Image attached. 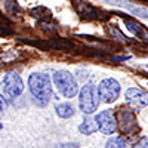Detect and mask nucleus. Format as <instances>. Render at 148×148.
<instances>
[{
    "instance_id": "20e7f679",
    "label": "nucleus",
    "mask_w": 148,
    "mask_h": 148,
    "mask_svg": "<svg viewBox=\"0 0 148 148\" xmlns=\"http://www.w3.org/2000/svg\"><path fill=\"white\" fill-rule=\"evenodd\" d=\"M98 95H99L101 101L105 104L114 102L120 95V83L113 77L104 79L98 86Z\"/></svg>"
},
{
    "instance_id": "4be33fe9",
    "label": "nucleus",
    "mask_w": 148,
    "mask_h": 148,
    "mask_svg": "<svg viewBox=\"0 0 148 148\" xmlns=\"http://www.w3.org/2000/svg\"><path fill=\"white\" fill-rule=\"evenodd\" d=\"M77 147H79L77 144H65V145L59 147V148H77Z\"/></svg>"
},
{
    "instance_id": "4468645a",
    "label": "nucleus",
    "mask_w": 148,
    "mask_h": 148,
    "mask_svg": "<svg viewBox=\"0 0 148 148\" xmlns=\"http://www.w3.org/2000/svg\"><path fill=\"white\" fill-rule=\"evenodd\" d=\"M79 14L83 15V16H86V18H92V19H95V18L99 16V14H98L93 8L84 6V5H80V6H79Z\"/></svg>"
},
{
    "instance_id": "6e6552de",
    "label": "nucleus",
    "mask_w": 148,
    "mask_h": 148,
    "mask_svg": "<svg viewBox=\"0 0 148 148\" xmlns=\"http://www.w3.org/2000/svg\"><path fill=\"white\" fill-rule=\"evenodd\" d=\"M119 119H120V129L125 133H130L135 126V117L133 113L127 108H120L119 111Z\"/></svg>"
},
{
    "instance_id": "9b49d317",
    "label": "nucleus",
    "mask_w": 148,
    "mask_h": 148,
    "mask_svg": "<svg viewBox=\"0 0 148 148\" xmlns=\"http://www.w3.org/2000/svg\"><path fill=\"white\" fill-rule=\"evenodd\" d=\"M31 15L34 18H39V19H49L52 15V12L46 8H43V6H37V8L31 9Z\"/></svg>"
},
{
    "instance_id": "a211bd4d",
    "label": "nucleus",
    "mask_w": 148,
    "mask_h": 148,
    "mask_svg": "<svg viewBox=\"0 0 148 148\" xmlns=\"http://www.w3.org/2000/svg\"><path fill=\"white\" fill-rule=\"evenodd\" d=\"M138 39H141L144 43H147V45H148V30H145V28H144V30L141 31V34H139Z\"/></svg>"
},
{
    "instance_id": "0eeeda50",
    "label": "nucleus",
    "mask_w": 148,
    "mask_h": 148,
    "mask_svg": "<svg viewBox=\"0 0 148 148\" xmlns=\"http://www.w3.org/2000/svg\"><path fill=\"white\" fill-rule=\"evenodd\" d=\"M125 98L133 110H142L148 105V93L138 88H129L125 92Z\"/></svg>"
},
{
    "instance_id": "9d476101",
    "label": "nucleus",
    "mask_w": 148,
    "mask_h": 148,
    "mask_svg": "<svg viewBox=\"0 0 148 148\" xmlns=\"http://www.w3.org/2000/svg\"><path fill=\"white\" fill-rule=\"evenodd\" d=\"M55 110H56V114L61 119H70L74 116V107L70 102H61L56 105Z\"/></svg>"
},
{
    "instance_id": "2eb2a0df",
    "label": "nucleus",
    "mask_w": 148,
    "mask_h": 148,
    "mask_svg": "<svg viewBox=\"0 0 148 148\" xmlns=\"http://www.w3.org/2000/svg\"><path fill=\"white\" fill-rule=\"evenodd\" d=\"M125 24H126L127 30H129V31H132V33H133V36H136V37H139L141 31L144 30V27H141V25H139V24H138L136 21H132V19H126V21H125Z\"/></svg>"
},
{
    "instance_id": "dca6fc26",
    "label": "nucleus",
    "mask_w": 148,
    "mask_h": 148,
    "mask_svg": "<svg viewBox=\"0 0 148 148\" xmlns=\"http://www.w3.org/2000/svg\"><path fill=\"white\" fill-rule=\"evenodd\" d=\"M129 10L135 16H139V18H147L148 19V8L145 6H130Z\"/></svg>"
},
{
    "instance_id": "39448f33",
    "label": "nucleus",
    "mask_w": 148,
    "mask_h": 148,
    "mask_svg": "<svg viewBox=\"0 0 148 148\" xmlns=\"http://www.w3.org/2000/svg\"><path fill=\"white\" fill-rule=\"evenodd\" d=\"M95 121L98 125V129L101 130V133L104 135H113L117 130V119L114 116V113L111 110H104L101 113H98L95 117Z\"/></svg>"
},
{
    "instance_id": "f257e3e1",
    "label": "nucleus",
    "mask_w": 148,
    "mask_h": 148,
    "mask_svg": "<svg viewBox=\"0 0 148 148\" xmlns=\"http://www.w3.org/2000/svg\"><path fill=\"white\" fill-rule=\"evenodd\" d=\"M28 88L36 102L45 107L52 96V84L51 77L45 73H34L28 77Z\"/></svg>"
},
{
    "instance_id": "b1692460",
    "label": "nucleus",
    "mask_w": 148,
    "mask_h": 148,
    "mask_svg": "<svg viewBox=\"0 0 148 148\" xmlns=\"http://www.w3.org/2000/svg\"><path fill=\"white\" fill-rule=\"evenodd\" d=\"M145 68H148V64H147V65H145Z\"/></svg>"
},
{
    "instance_id": "6ab92c4d",
    "label": "nucleus",
    "mask_w": 148,
    "mask_h": 148,
    "mask_svg": "<svg viewBox=\"0 0 148 148\" xmlns=\"http://www.w3.org/2000/svg\"><path fill=\"white\" fill-rule=\"evenodd\" d=\"M105 3H110V5H125L123 2H127V0H102Z\"/></svg>"
},
{
    "instance_id": "aec40b11",
    "label": "nucleus",
    "mask_w": 148,
    "mask_h": 148,
    "mask_svg": "<svg viewBox=\"0 0 148 148\" xmlns=\"http://www.w3.org/2000/svg\"><path fill=\"white\" fill-rule=\"evenodd\" d=\"M6 107H8V102H6V99L0 95V111H3V110H6Z\"/></svg>"
},
{
    "instance_id": "7ed1b4c3",
    "label": "nucleus",
    "mask_w": 148,
    "mask_h": 148,
    "mask_svg": "<svg viewBox=\"0 0 148 148\" xmlns=\"http://www.w3.org/2000/svg\"><path fill=\"white\" fill-rule=\"evenodd\" d=\"M99 105V95L98 88L92 83L84 84L79 93V107L84 114H92L98 110Z\"/></svg>"
},
{
    "instance_id": "ddd939ff",
    "label": "nucleus",
    "mask_w": 148,
    "mask_h": 148,
    "mask_svg": "<svg viewBox=\"0 0 148 148\" xmlns=\"http://www.w3.org/2000/svg\"><path fill=\"white\" fill-rule=\"evenodd\" d=\"M105 148H126V141L121 136H111L107 141Z\"/></svg>"
},
{
    "instance_id": "f8f14e48",
    "label": "nucleus",
    "mask_w": 148,
    "mask_h": 148,
    "mask_svg": "<svg viewBox=\"0 0 148 148\" xmlns=\"http://www.w3.org/2000/svg\"><path fill=\"white\" fill-rule=\"evenodd\" d=\"M108 33H110V36L113 37L114 40H117V42H121V43H130V40L127 39V37L121 33V30H119L117 27H108Z\"/></svg>"
},
{
    "instance_id": "f03ea898",
    "label": "nucleus",
    "mask_w": 148,
    "mask_h": 148,
    "mask_svg": "<svg viewBox=\"0 0 148 148\" xmlns=\"http://www.w3.org/2000/svg\"><path fill=\"white\" fill-rule=\"evenodd\" d=\"M53 84L56 86L59 93L65 98H73L79 92L77 80L74 79V76L70 71L65 70H59L53 74Z\"/></svg>"
},
{
    "instance_id": "423d86ee",
    "label": "nucleus",
    "mask_w": 148,
    "mask_h": 148,
    "mask_svg": "<svg viewBox=\"0 0 148 148\" xmlns=\"http://www.w3.org/2000/svg\"><path fill=\"white\" fill-rule=\"evenodd\" d=\"M3 88H5V93L9 98L19 96L24 90V83H22L21 76L15 71L6 73L5 77H3Z\"/></svg>"
},
{
    "instance_id": "f3484780",
    "label": "nucleus",
    "mask_w": 148,
    "mask_h": 148,
    "mask_svg": "<svg viewBox=\"0 0 148 148\" xmlns=\"http://www.w3.org/2000/svg\"><path fill=\"white\" fill-rule=\"evenodd\" d=\"M133 148H148V138H142L133 145Z\"/></svg>"
},
{
    "instance_id": "1a4fd4ad",
    "label": "nucleus",
    "mask_w": 148,
    "mask_h": 148,
    "mask_svg": "<svg viewBox=\"0 0 148 148\" xmlns=\"http://www.w3.org/2000/svg\"><path fill=\"white\" fill-rule=\"evenodd\" d=\"M79 130H80V133H83V135H92V133H95V132L98 130V125H96L95 119L86 117V119L83 120V123L79 126Z\"/></svg>"
},
{
    "instance_id": "5701e85b",
    "label": "nucleus",
    "mask_w": 148,
    "mask_h": 148,
    "mask_svg": "<svg viewBox=\"0 0 148 148\" xmlns=\"http://www.w3.org/2000/svg\"><path fill=\"white\" fill-rule=\"evenodd\" d=\"M2 127H3V125H2V123H0V129H2Z\"/></svg>"
},
{
    "instance_id": "412c9836",
    "label": "nucleus",
    "mask_w": 148,
    "mask_h": 148,
    "mask_svg": "<svg viewBox=\"0 0 148 148\" xmlns=\"http://www.w3.org/2000/svg\"><path fill=\"white\" fill-rule=\"evenodd\" d=\"M127 59H130V56H114V58H113L114 62H120V61H127Z\"/></svg>"
}]
</instances>
